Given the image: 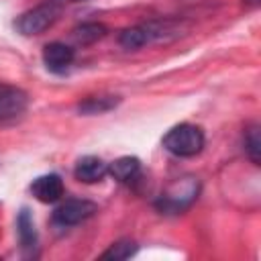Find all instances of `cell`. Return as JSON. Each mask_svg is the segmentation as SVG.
I'll return each instance as SVG.
<instances>
[{
  "instance_id": "cell-12",
  "label": "cell",
  "mask_w": 261,
  "mask_h": 261,
  "mask_svg": "<svg viewBox=\"0 0 261 261\" xmlns=\"http://www.w3.org/2000/svg\"><path fill=\"white\" fill-rule=\"evenodd\" d=\"M118 102H120L118 96H90L77 104V110L82 114H104V112L116 108Z\"/></svg>"
},
{
  "instance_id": "cell-5",
  "label": "cell",
  "mask_w": 261,
  "mask_h": 261,
  "mask_svg": "<svg viewBox=\"0 0 261 261\" xmlns=\"http://www.w3.org/2000/svg\"><path fill=\"white\" fill-rule=\"evenodd\" d=\"M96 212H98V206L94 202L71 198V200H65L63 204H59L55 208V212L51 216V222L57 228H69V226H75V224L92 218Z\"/></svg>"
},
{
  "instance_id": "cell-14",
  "label": "cell",
  "mask_w": 261,
  "mask_h": 261,
  "mask_svg": "<svg viewBox=\"0 0 261 261\" xmlns=\"http://www.w3.org/2000/svg\"><path fill=\"white\" fill-rule=\"evenodd\" d=\"M139 251V245L130 239H122V241H116L112 243L102 255L100 259H114V261H122V259H130L135 253Z\"/></svg>"
},
{
  "instance_id": "cell-7",
  "label": "cell",
  "mask_w": 261,
  "mask_h": 261,
  "mask_svg": "<svg viewBox=\"0 0 261 261\" xmlns=\"http://www.w3.org/2000/svg\"><path fill=\"white\" fill-rule=\"evenodd\" d=\"M73 59H75V51L61 41L47 43L43 49V63L51 73H65L71 67Z\"/></svg>"
},
{
  "instance_id": "cell-17",
  "label": "cell",
  "mask_w": 261,
  "mask_h": 261,
  "mask_svg": "<svg viewBox=\"0 0 261 261\" xmlns=\"http://www.w3.org/2000/svg\"><path fill=\"white\" fill-rule=\"evenodd\" d=\"M61 4H65V2H84V0H59Z\"/></svg>"
},
{
  "instance_id": "cell-11",
  "label": "cell",
  "mask_w": 261,
  "mask_h": 261,
  "mask_svg": "<svg viewBox=\"0 0 261 261\" xmlns=\"http://www.w3.org/2000/svg\"><path fill=\"white\" fill-rule=\"evenodd\" d=\"M108 173H110L116 181L130 184V181L137 179L139 173H141V161H139L137 157H130V155L120 157V159H116V161H112V163L108 165Z\"/></svg>"
},
{
  "instance_id": "cell-16",
  "label": "cell",
  "mask_w": 261,
  "mask_h": 261,
  "mask_svg": "<svg viewBox=\"0 0 261 261\" xmlns=\"http://www.w3.org/2000/svg\"><path fill=\"white\" fill-rule=\"evenodd\" d=\"M245 2H247L249 6H257V4H259V0H245Z\"/></svg>"
},
{
  "instance_id": "cell-8",
  "label": "cell",
  "mask_w": 261,
  "mask_h": 261,
  "mask_svg": "<svg viewBox=\"0 0 261 261\" xmlns=\"http://www.w3.org/2000/svg\"><path fill=\"white\" fill-rule=\"evenodd\" d=\"M31 194L43 204H53L63 196V179L57 173L39 175L31 184Z\"/></svg>"
},
{
  "instance_id": "cell-15",
  "label": "cell",
  "mask_w": 261,
  "mask_h": 261,
  "mask_svg": "<svg viewBox=\"0 0 261 261\" xmlns=\"http://www.w3.org/2000/svg\"><path fill=\"white\" fill-rule=\"evenodd\" d=\"M243 141H245V151H247V155H249V159L255 163V165H259V155H261V141H259V124H251V126H247V130H245V137H243Z\"/></svg>"
},
{
  "instance_id": "cell-3",
  "label": "cell",
  "mask_w": 261,
  "mask_h": 261,
  "mask_svg": "<svg viewBox=\"0 0 261 261\" xmlns=\"http://www.w3.org/2000/svg\"><path fill=\"white\" fill-rule=\"evenodd\" d=\"M200 192V184L194 177H181L175 184H171L155 202V208L161 214H179L188 210Z\"/></svg>"
},
{
  "instance_id": "cell-10",
  "label": "cell",
  "mask_w": 261,
  "mask_h": 261,
  "mask_svg": "<svg viewBox=\"0 0 261 261\" xmlns=\"http://www.w3.org/2000/svg\"><path fill=\"white\" fill-rule=\"evenodd\" d=\"M16 230H18V241H20L24 257H35L37 255V230H35L33 216L27 208H22L16 218Z\"/></svg>"
},
{
  "instance_id": "cell-9",
  "label": "cell",
  "mask_w": 261,
  "mask_h": 261,
  "mask_svg": "<svg viewBox=\"0 0 261 261\" xmlns=\"http://www.w3.org/2000/svg\"><path fill=\"white\" fill-rule=\"evenodd\" d=\"M106 173H108V163L102 161V159L96 157V155H86V157L77 159V163H75V167H73L75 179H77V181H84V184L102 181Z\"/></svg>"
},
{
  "instance_id": "cell-13",
  "label": "cell",
  "mask_w": 261,
  "mask_h": 261,
  "mask_svg": "<svg viewBox=\"0 0 261 261\" xmlns=\"http://www.w3.org/2000/svg\"><path fill=\"white\" fill-rule=\"evenodd\" d=\"M73 39L82 45H90L98 39H102L106 35V27L102 22H82L80 27H75L73 31Z\"/></svg>"
},
{
  "instance_id": "cell-6",
  "label": "cell",
  "mask_w": 261,
  "mask_h": 261,
  "mask_svg": "<svg viewBox=\"0 0 261 261\" xmlns=\"http://www.w3.org/2000/svg\"><path fill=\"white\" fill-rule=\"evenodd\" d=\"M29 108V94L12 84L0 82V122L20 118Z\"/></svg>"
},
{
  "instance_id": "cell-1",
  "label": "cell",
  "mask_w": 261,
  "mask_h": 261,
  "mask_svg": "<svg viewBox=\"0 0 261 261\" xmlns=\"http://www.w3.org/2000/svg\"><path fill=\"white\" fill-rule=\"evenodd\" d=\"M179 29H181V24L175 22V20H169V18H165V20L163 18L161 20H147V22L124 29L118 35V43L124 49H141L149 43L177 37Z\"/></svg>"
},
{
  "instance_id": "cell-2",
  "label": "cell",
  "mask_w": 261,
  "mask_h": 261,
  "mask_svg": "<svg viewBox=\"0 0 261 261\" xmlns=\"http://www.w3.org/2000/svg\"><path fill=\"white\" fill-rule=\"evenodd\" d=\"M161 145L167 153H171L175 157H194L204 149L206 137L200 126L181 122V124L171 126L165 133V137L161 139Z\"/></svg>"
},
{
  "instance_id": "cell-4",
  "label": "cell",
  "mask_w": 261,
  "mask_h": 261,
  "mask_svg": "<svg viewBox=\"0 0 261 261\" xmlns=\"http://www.w3.org/2000/svg\"><path fill=\"white\" fill-rule=\"evenodd\" d=\"M63 4L59 0H47L27 12H22L16 20H14V29L24 35V37H33V35H41L43 31H47L61 14Z\"/></svg>"
}]
</instances>
